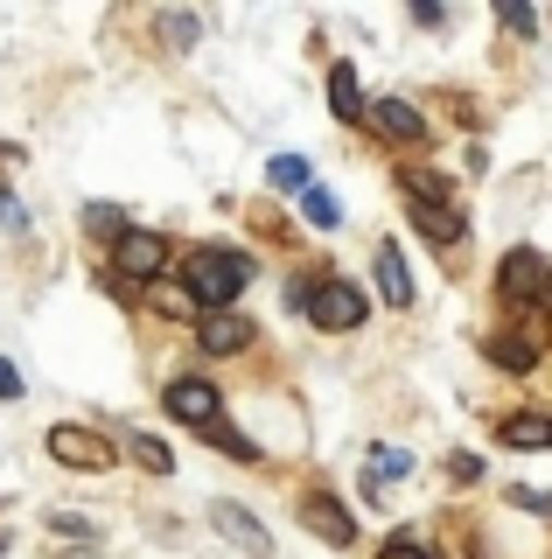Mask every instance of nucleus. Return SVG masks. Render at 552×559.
I'll return each instance as SVG.
<instances>
[{"label":"nucleus","instance_id":"obj_29","mask_svg":"<svg viewBox=\"0 0 552 559\" xmlns=\"http://www.w3.org/2000/svg\"><path fill=\"white\" fill-rule=\"evenodd\" d=\"M63 559H98V552H92V546H77V552H63Z\"/></svg>","mask_w":552,"mask_h":559},{"label":"nucleus","instance_id":"obj_15","mask_svg":"<svg viewBox=\"0 0 552 559\" xmlns=\"http://www.w3.org/2000/svg\"><path fill=\"white\" fill-rule=\"evenodd\" d=\"M301 217L315 224V231H336V224H343V203L329 197V189H301Z\"/></svg>","mask_w":552,"mask_h":559},{"label":"nucleus","instance_id":"obj_18","mask_svg":"<svg viewBox=\"0 0 552 559\" xmlns=\"http://www.w3.org/2000/svg\"><path fill=\"white\" fill-rule=\"evenodd\" d=\"M84 224H92V231H98V238H112V245H119V238H127V231H133V224H127V217H119V210H112V203H92V210H84Z\"/></svg>","mask_w":552,"mask_h":559},{"label":"nucleus","instance_id":"obj_14","mask_svg":"<svg viewBox=\"0 0 552 559\" xmlns=\"http://www.w3.org/2000/svg\"><path fill=\"white\" fill-rule=\"evenodd\" d=\"M329 112H336V119H364V112H371L364 92H357V70H350V63H329Z\"/></svg>","mask_w":552,"mask_h":559},{"label":"nucleus","instance_id":"obj_6","mask_svg":"<svg viewBox=\"0 0 552 559\" xmlns=\"http://www.w3.org/2000/svg\"><path fill=\"white\" fill-rule=\"evenodd\" d=\"M496 294H504L511 308H525V301H539V294H545V266H539V252H531V245H517V252H504Z\"/></svg>","mask_w":552,"mask_h":559},{"label":"nucleus","instance_id":"obj_25","mask_svg":"<svg viewBox=\"0 0 552 559\" xmlns=\"http://www.w3.org/2000/svg\"><path fill=\"white\" fill-rule=\"evenodd\" d=\"M511 503H517V511H545V518H552V489H525V483H517Z\"/></svg>","mask_w":552,"mask_h":559},{"label":"nucleus","instance_id":"obj_4","mask_svg":"<svg viewBox=\"0 0 552 559\" xmlns=\"http://www.w3.org/2000/svg\"><path fill=\"white\" fill-rule=\"evenodd\" d=\"M161 406H168V419H182V427H203V433H211L217 419H224V392H217L211 378H176V384L161 392Z\"/></svg>","mask_w":552,"mask_h":559},{"label":"nucleus","instance_id":"obj_26","mask_svg":"<svg viewBox=\"0 0 552 559\" xmlns=\"http://www.w3.org/2000/svg\"><path fill=\"white\" fill-rule=\"evenodd\" d=\"M377 559H434V552H427V546H420V538H392V546H385V552H377Z\"/></svg>","mask_w":552,"mask_h":559},{"label":"nucleus","instance_id":"obj_2","mask_svg":"<svg viewBox=\"0 0 552 559\" xmlns=\"http://www.w3.org/2000/svg\"><path fill=\"white\" fill-rule=\"evenodd\" d=\"M295 308H308V322H315V329H336V336L371 314V301L350 287V280H315V287H295Z\"/></svg>","mask_w":552,"mask_h":559},{"label":"nucleus","instance_id":"obj_23","mask_svg":"<svg viewBox=\"0 0 552 559\" xmlns=\"http://www.w3.org/2000/svg\"><path fill=\"white\" fill-rule=\"evenodd\" d=\"M49 532H63V538H77V546H92V524L71 518V511H49Z\"/></svg>","mask_w":552,"mask_h":559},{"label":"nucleus","instance_id":"obj_13","mask_svg":"<svg viewBox=\"0 0 552 559\" xmlns=\"http://www.w3.org/2000/svg\"><path fill=\"white\" fill-rule=\"evenodd\" d=\"M211 524H217L224 538H231V546H245L252 559H259V552H273V546H266V524H252L245 511H238V503H217V511H211Z\"/></svg>","mask_w":552,"mask_h":559},{"label":"nucleus","instance_id":"obj_28","mask_svg":"<svg viewBox=\"0 0 552 559\" xmlns=\"http://www.w3.org/2000/svg\"><path fill=\"white\" fill-rule=\"evenodd\" d=\"M0 399H22V371H14L8 357H0Z\"/></svg>","mask_w":552,"mask_h":559},{"label":"nucleus","instance_id":"obj_22","mask_svg":"<svg viewBox=\"0 0 552 559\" xmlns=\"http://www.w3.org/2000/svg\"><path fill=\"white\" fill-rule=\"evenodd\" d=\"M161 35L176 49H189V43H196V14H161Z\"/></svg>","mask_w":552,"mask_h":559},{"label":"nucleus","instance_id":"obj_9","mask_svg":"<svg viewBox=\"0 0 552 559\" xmlns=\"http://www.w3.org/2000/svg\"><path fill=\"white\" fill-rule=\"evenodd\" d=\"M364 119H371V127L385 133V140H399V147H412V140H427V119L412 112L406 98H377V105H371Z\"/></svg>","mask_w":552,"mask_h":559},{"label":"nucleus","instance_id":"obj_16","mask_svg":"<svg viewBox=\"0 0 552 559\" xmlns=\"http://www.w3.org/2000/svg\"><path fill=\"white\" fill-rule=\"evenodd\" d=\"M127 454L147 468V476H168V468H176V454H168L161 441H154V433H127Z\"/></svg>","mask_w":552,"mask_h":559},{"label":"nucleus","instance_id":"obj_21","mask_svg":"<svg viewBox=\"0 0 552 559\" xmlns=\"http://www.w3.org/2000/svg\"><path fill=\"white\" fill-rule=\"evenodd\" d=\"M266 175H273V189H308V162H301V154H280Z\"/></svg>","mask_w":552,"mask_h":559},{"label":"nucleus","instance_id":"obj_30","mask_svg":"<svg viewBox=\"0 0 552 559\" xmlns=\"http://www.w3.org/2000/svg\"><path fill=\"white\" fill-rule=\"evenodd\" d=\"M545 294H552V273H545Z\"/></svg>","mask_w":552,"mask_h":559},{"label":"nucleus","instance_id":"obj_19","mask_svg":"<svg viewBox=\"0 0 552 559\" xmlns=\"http://www.w3.org/2000/svg\"><path fill=\"white\" fill-rule=\"evenodd\" d=\"M154 308H161V314H189L196 301H189V287H182V280H154Z\"/></svg>","mask_w":552,"mask_h":559},{"label":"nucleus","instance_id":"obj_11","mask_svg":"<svg viewBox=\"0 0 552 559\" xmlns=\"http://www.w3.org/2000/svg\"><path fill=\"white\" fill-rule=\"evenodd\" d=\"M412 231L427 245H461V210L455 203H412Z\"/></svg>","mask_w":552,"mask_h":559},{"label":"nucleus","instance_id":"obj_17","mask_svg":"<svg viewBox=\"0 0 552 559\" xmlns=\"http://www.w3.org/2000/svg\"><path fill=\"white\" fill-rule=\"evenodd\" d=\"M531 357H539V349L525 336H490V364H504V371H531Z\"/></svg>","mask_w":552,"mask_h":559},{"label":"nucleus","instance_id":"obj_12","mask_svg":"<svg viewBox=\"0 0 552 559\" xmlns=\"http://www.w3.org/2000/svg\"><path fill=\"white\" fill-rule=\"evenodd\" d=\"M377 294H385V308H412V280H406V259L399 245H377Z\"/></svg>","mask_w":552,"mask_h":559},{"label":"nucleus","instance_id":"obj_20","mask_svg":"<svg viewBox=\"0 0 552 559\" xmlns=\"http://www.w3.org/2000/svg\"><path fill=\"white\" fill-rule=\"evenodd\" d=\"M211 441H217L224 454H231V462H259V448H252V441H245V433H238V427H224V419L211 427Z\"/></svg>","mask_w":552,"mask_h":559},{"label":"nucleus","instance_id":"obj_5","mask_svg":"<svg viewBox=\"0 0 552 559\" xmlns=\"http://www.w3.org/2000/svg\"><path fill=\"white\" fill-rule=\"evenodd\" d=\"M49 454H57L63 468H92V476L119 462V448L106 433H92V427H49Z\"/></svg>","mask_w":552,"mask_h":559},{"label":"nucleus","instance_id":"obj_10","mask_svg":"<svg viewBox=\"0 0 552 559\" xmlns=\"http://www.w3.org/2000/svg\"><path fill=\"white\" fill-rule=\"evenodd\" d=\"M496 441L517 448V454H545L552 448V419L545 413H511L504 427H496Z\"/></svg>","mask_w":552,"mask_h":559},{"label":"nucleus","instance_id":"obj_27","mask_svg":"<svg viewBox=\"0 0 552 559\" xmlns=\"http://www.w3.org/2000/svg\"><path fill=\"white\" fill-rule=\"evenodd\" d=\"M504 28L511 35H531V28H539V14H531V8H504Z\"/></svg>","mask_w":552,"mask_h":559},{"label":"nucleus","instance_id":"obj_3","mask_svg":"<svg viewBox=\"0 0 552 559\" xmlns=\"http://www.w3.org/2000/svg\"><path fill=\"white\" fill-rule=\"evenodd\" d=\"M168 273V238L161 231H127L112 245V280H127V287H154V280Z\"/></svg>","mask_w":552,"mask_h":559},{"label":"nucleus","instance_id":"obj_7","mask_svg":"<svg viewBox=\"0 0 552 559\" xmlns=\"http://www.w3.org/2000/svg\"><path fill=\"white\" fill-rule=\"evenodd\" d=\"M301 524H308L315 538H329V546H350V538H357V518L343 511L336 497H322V489H315V497L301 503Z\"/></svg>","mask_w":552,"mask_h":559},{"label":"nucleus","instance_id":"obj_24","mask_svg":"<svg viewBox=\"0 0 552 559\" xmlns=\"http://www.w3.org/2000/svg\"><path fill=\"white\" fill-rule=\"evenodd\" d=\"M22 224H28L22 197H14V189H0V231H22Z\"/></svg>","mask_w":552,"mask_h":559},{"label":"nucleus","instance_id":"obj_8","mask_svg":"<svg viewBox=\"0 0 552 559\" xmlns=\"http://www.w3.org/2000/svg\"><path fill=\"white\" fill-rule=\"evenodd\" d=\"M196 343L211 349V357H238V349L252 343V322H245V314H231V308H224V314H203V322H196Z\"/></svg>","mask_w":552,"mask_h":559},{"label":"nucleus","instance_id":"obj_1","mask_svg":"<svg viewBox=\"0 0 552 559\" xmlns=\"http://www.w3.org/2000/svg\"><path fill=\"white\" fill-rule=\"evenodd\" d=\"M245 280H252V259L231 252V245H203V252L182 259V287H189V301L203 314H224L238 294H245Z\"/></svg>","mask_w":552,"mask_h":559}]
</instances>
